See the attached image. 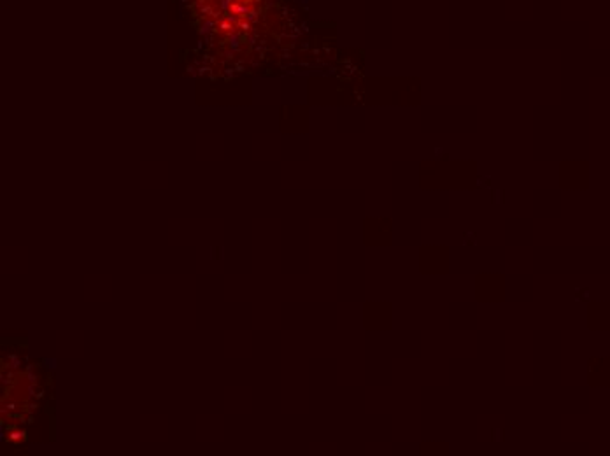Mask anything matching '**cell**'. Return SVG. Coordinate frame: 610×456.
I'll list each match as a JSON object with an SVG mask.
<instances>
[{
    "label": "cell",
    "mask_w": 610,
    "mask_h": 456,
    "mask_svg": "<svg viewBox=\"0 0 610 456\" xmlns=\"http://www.w3.org/2000/svg\"><path fill=\"white\" fill-rule=\"evenodd\" d=\"M237 21L239 18H235V16H226V18H221L218 23H216V30L218 33L221 35H234L237 32Z\"/></svg>",
    "instance_id": "obj_1"
},
{
    "label": "cell",
    "mask_w": 610,
    "mask_h": 456,
    "mask_svg": "<svg viewBox=\"0 0 610 456\" xmlns=\"http://www.w3.org/2000/svg\"><path fill=\"white\" fill-rule=\"evenodd\" d=\"M228 13L234 14L235 18L246 19L252 13V5H246L242 2H239V0H232L228 5Z\"/></svg>",
    "instance_id": "obj_2"
},
{
    "label": "cell",
    "mask_w": 610,
    "mask_h": 456,
    "mask_svg": "<svg viewBox=\"0 0 610 456\" xmlns=\"http://www.w3.org/2000/svg\"><path fill=\"white\" fill-rule=\"evenodd\" d=\"M237 27H239L242 32H249V30H251V25H249L248 19H239V21H237Z\"/></svg>",
    "instance_id": "obj_3"
},
{
    "label": "cell",
    "mask_w": 610,
    "mask_h": 456,
    "mask_svg": "<svg viewBox=\"0 0 610 456\" xmlns=\"http://www.w3.org/2000/svg\"><path fill=\"white\" fill-rule=\"evenodd\" d=\"M239 2H242V4H246V5H252V4H254V0H239Z\"/></svg>",
    "instance_id": "obj_4"
}]
</instances>
